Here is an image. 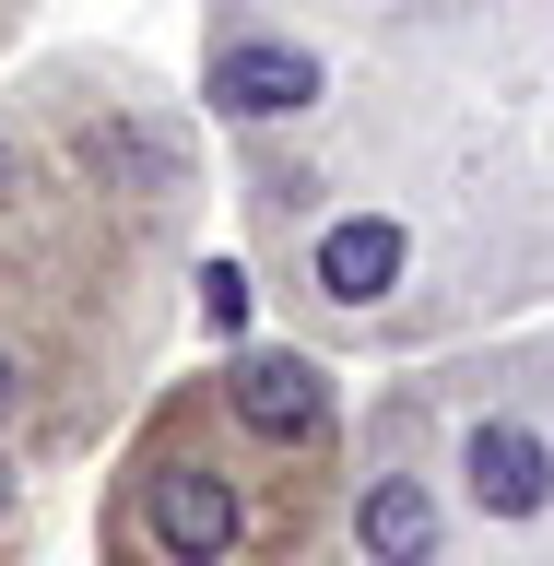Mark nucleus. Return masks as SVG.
Wrapping results in <instances>:
<instances>
[{
	"label": "nucleus",
	"mask_w": 554,
	"mask_h": 566,
	"mask_svg": "<svg viewBox=\"0 0 554 566\" xmlns=\"http://www.w3.org/2000/svg\"><path fill=\"white\" fill-rule=\"evenodd\" d=\"M212 118H237V130H260V118H295V106L318 95V60L295 48V35H224L201 71Z\"/></svg>",
	"instance_id": "4"
},
{
	"label": "nucleus",
	"mask_w": 554,
	"mask_h": 566,
	"mask_svg": "<svg viewBox=\"0 0 554 566\" xmlns=\"http://www.w3.org/2000/svg\"><path fill=\"white\" fill-rule=\"evenodd\" d=\"M460 495L484 507V520H543L554 507V437L520 413H484L460 437Z\"/></svg>",
	"instance_id": "3"
},
{
	"label": "nucleus",
	"mask_w": 554,
	"mask_h": 566,
	"mask_svg": "<svg viewBox=\"0 0 554 566\" xmlns=\"http://www.w3.org/2000/svg\"><path fill=\"white\" fill-rule=\"evenodd\" d=\"M354 543H366V566H437V495H425V472H366Z\"/></svg>",
	"instance_id": "6"
},
{
	"label": "nucleus",
	"mask_w": 554,
	"mask_h": 566,
	"mask_svg": "<svg viewBox=\"0 0 554 566\" xmlns=\"http://www.w3.org/2000/svg\"><path fill=\"white\" fill-rule=\"evenodd\" d=\"M201 318H212V331H248V272H237V260L201 272Z\"/></svg>",
	"instance_id": "7"
},
{
	"label": "nucleus",
	"mask_w": 554,
	"mask_h": 566,
	"mask_svg": "<svg viewBox=\"0 0 554 566\" xmlns=\"http://www.w3.org/2000/svg\"><path fill=\"white\" fill-rule=\"evenodd\" d=\"M212 389H224V413H237L260 449H318V437H331V366L295 354V343H248Z\"/></svg>",
	"instance_id": "2"
},
{
	"label": "nucleus",
	"mask_w": 554,
	"mask_h": 566,
	"mask_svg": "<svg viewBox=\"0 0 554 566\" xmlns=\"http://www.w3.org/2000/svg\"><path fill=\"white\" fill-rule=\"evenodd\" d=\"M130 531H142V555H154V566H237L248 495H237V472H212V460L154 449V460H142V484H130Z\"/></svg>",
	"instance_id": "1"
},
{
	"label": "nucleus",
	"mask_w": 554,
	"mask_h": 566,
	"mask_svg": "<svg viewBox=\"0 0 554 566\" xmlns=\"http://www.w3.org/2000/svg\"><path fill=\"white\" fill-rule=\"evenodd\" d=\"M401 260H414V248H401V224H389V212H343V224L307 248V283L331 295V307H354V318H366V307H389Z\"/></svg>",
	"instance_id": "5"
}]
</instances>
